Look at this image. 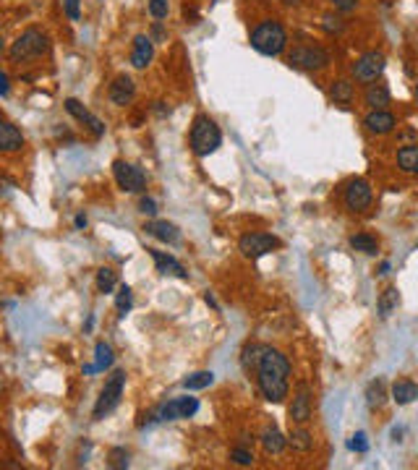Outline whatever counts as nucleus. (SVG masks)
I'll use <instances>...</instances> for the list:
<instances>
[{"mask_svg":"<svg viewBox=\"0 0 418 470\" xmlns=\"http://www.w3.org/2000/svg\"><path fill=\"white\" fill-rule=\"evenodd\" d=\"M290 360L285 358L280 350H272L264 347L256 366V381H259V390L264 394L267 403H283L290 392Z\"/></svg>","mask_w":418,"mask_h":470,"instance_id":"f257e3e1","label":"nucleus"},{"mask_svg":"<svg viewBox=\"0 0 418 470\" xmlns=\"http://www.w3.org/2000/svg\"><path fill=\"white\" fill-rule=\"evenodd\" d=\"M220 144H223V131H220V125H217L209 115H199L191 125L193 155H199V157L215 155L217 149H220Z\"/></svg>","mask_w":418,"mask_h":470,"instance_id":"f03ea898","label":"nucleus"},{"mask_svg":"<svg viewBox=\"0 0 418 470\" xmlns=\"http://www.w3.org/2000/svg\"><path fill=\"white\" fill-rule=\"evenodd\" d=\"M288 45V34H285L280 21H261L254 32H251V47L261 53V55H280Z\"/></svg>","mask_w":418,"mask_h":470,"instance_id":"7ed1b4c3","label":"nucleus"},{"mask_svg":"<svg viewBox=\"0 0 418 470\" xmlns=\"http://www.w3.org/2000/svg\"><path fill=\"white\" fill-rule=\"evenodd\" d=\"M47 50H50V37L32 26V29H26V32L16 37V42L8 47V58H11L13 63H21V60H32V58L45 55Z\"/></svg>","mask_w":418,"mask_h":470,"instance_id":"20e7f679","label":"nucleus"},{"mask_svg":"<svg viewBox=\"0 0 418 470\" xmlns=\"http://www.w3.org/2000/svg\"><path fill=\"white\" fill-rule=\"evenodd\" d=\"M123 387H125V374L123 371H115L113 376L107 379L105 390L100 392L97 397V405H94V418L102 421L105 415H110L121 405V397H123Z\"/></svg>","mask_w":418,"mask_h":470,"instance_id":"39448f33","label":"nucleus"},{"mask_svg":"<svg viewBox=\"0 0 418 470\" xmlns=\"http://www.w3.org/2000/svg\"><path fill=\"white\" fill-rule=\"evenodd\" d=\"M288 63L301 71H322L329 66V53L319 45H298L290 50Z\"/></svg>","mask_w":418,"mask_h":470,"instance_id":"423d86ee","label":"nucleus"},{"mask_svg":"<svg viewBox=\"0 0 418 470\" xmlns=\"http://www.w3.org/2000/svg\"><path fill=\"white\" fill-rule=\"evenodd\" d=\"M385 66H387L385 53L369 50V53H363V55L353 63V76H356V81H361V84H374L376 78L385 73Z\"/></svg>","mask_w":418,"mask_h":470,"instance_id":"0eeeda50","label":"nucleus"},{"mask_svg":"<svg viewBox=\"0 0 418 470\" xmlns=\"http://www.w3.org/2000/svg\"><path fill=\"white\" fill-rule=\"evenodd\" d=\"M113 178L118 183V189L128 191V193H139V191L147 189V175H144V170L131 165V162H123V159H118L113 165Z\"/></svg>","mask_w":418,"mask_h":470,"instance_id":"6e6552de","label":"nucleus"},{"mask_svg":"<svg viewBox=\"0 0 418 470\" xmlns=\"http://www.w3.org/2000/svg\"><path fill=\"white\" fill-rule=\"evenodd\" d=\"M238 248L246 259H261L275 248H280V241L270 233H249L238 241Z\"/></svg>","mask_w":418,"mask_h":470,"instance_id":"1a4fd4ad","label":"nucleus"},{"mask_svg":"<svg viewBox=\"0 0 418 470\" xmlns=\"http://www.w3.org/2000/svg\"><path fill=\"white\" fill-rule=\"evenodd\" d=\"M345 207L351 209V212H366L369 207H372V186L366 183L363 178H353L348 180V186H345Z\"/></svg>","mask_w":418,"mask_h":470,"instance_id":"9d476101","label":"nucleus"},{"mask_svg":"<svg viewBox=\"0 0 418 470\" xmlns=\"http://www.w3.org/2000/svg\"><path fill=\"white\" fill-rule=\"evenodd\" d=\"M196 410H199V400H196V397H178V400H170L168 405L159 408V421L191 418Z\"/></svg>","mask_w":418,"mask_h":470,"instance_id":"9b49d317","label":"nucleus"},{"mask_svg":"<svg viewBox=\"0 0 418 470\" xmlns=\"http://www.w3.org/2000/svg\"><path fill=\"white\" fill-rule=\"evenodd\" d=\"M290 421L298 426L311 421V390H308V384H298V390H295L293 405H290Z\"/></svg>","mask_w":418,"mask_h":470,"instance_id":"f8f14e48","label":"nucleus"},{"mask_svg":"<svg viewBox=\"0 0 418 470\" xmlns=\"http://www.w3.org/2000/svg\"><path fill=\"white\" fill-rule=\"evenodd\" d=\"M363 125H366V131H369V134L387 136V134H392V131H395L397 118L390 110H372L366 118H363Z\"/></svg>","mask_w":418,"mask_h":470,"instance_id":"ddd939ff","label":"nucleus"},{"mask_svg":"<svg viewBox=\"0 0 418 470\" xmlns=\"http://www.w3.org/2000/svg\"><path fill=\"white\" fill-rule=\"evenodd\" d=\"M66 110L71 112L76 121H81V123L87 125V128H89V131L97 136V139H100V136H105V125H102V121L97 118V115H92V112L87 110V107H84L79 100L68 97V100H66Z\"/></svg>","mask_w":418,"mask_h":470,"instance_id":"4468645a","label":"nucleus"},{"mask_svg":"<svg viewBox=\"0 0 418 470\" xmlns=\"http://www.w3.org/2000/svg\"><path fill=\"white\" fill-rule=\"evenodd\" d=\"M155 259V267L159 275H170V277H178V280H189V272L183 269V264L175 256H170L165 251H149Z\"/></svg>","mask_w":418,"mask_h":470,"instance_id":"2eb2a0df","label":"nucleus"},{"mask_svg":"<svg viewBox=\"0 0 418 470\" xmlns=\"http://www.w3.org/2000/svg\"><path fill=\"white\" fill-rule=\"evenodd\" d=\"M144 230H147L152 238L162 241V243H178V241H181V230L173 223H168V220H152V223L144 225Z\"/></svg>","mask_w":418,"mask_h":470,"instance_id":"dca6fc26","label":"nucleus"},{"mask_svg":"<svg viewBox=\"0 0 418 470\" xmlns=\"http://www.w3.org/2000/svg\"><path fill=\"white\" fill-rule=\"evenodd\" d=\"M24 146V136L21 131L11 123V121H3L0 123V149L6 155H13V152H21Z\"/></svg>","mask_w":418,"mask_h":470,"instance_id":"f3484780","label":"nucleus"},{"mask_svg":"<svg viewBox=\"0 0 418 470\" xmlns=\"http://www.w3.org/2000/svg\"><path fill=\"white\" fill-rule=\"evenodd\" d=\"M152 58H155L152 40L147 34H139L134 40V50H131V63H134V68H147L152 63Z\"/></svg>","mask_w":418,"mask_h":470,"instance_id":"a211bd4d","label":"nucleus"},{"mask_svg":"<svg viewBox=\"0 0 418 470\" xmlns=\"http://www.w3.org/2000/svg\"><path fill=\"white\" fill-rule=\"evenodd\" d=\"M107 94H110V102H113V105H121V107H123V105H128V102L134 100L136 84L128 76H118L113 84H110V92H107Z\"/></svg>","mask_w":418,"mask_h":470,"instance_id":"6ab92c4d","label":"nucleus"},{"mask_svg":"<svg viewBox=\"0 0 418 470\" xmlns=\"http://www.w3.org/2000/svg\"><path fill=\"white\" fill-rule=\"evenodd\" d=\"M390 89H387L385 84H369V89L363 94V102L372 107V110H385L387 105H390Z\"/></svg>","mask_w":418,"mask_h":470,"instance_id":"aec40b11","label":"nucleus"},{"mask_svg":"<svg viewBox=\"0 0 418 470\" xmlns=\"http://www.w3.org/2000/svg\"><path fill=\"white\" fill-rule=\"evenodd\" d=\"M418 397V384L410 379H400L392 384V400L397 405H410Z\"/></svg>","mask_w":418,"mask_h":470,"instance_id":"412c9836","label":"nucleus"},{"mask_svg":"<svg viewBox=\"0 0 418 470\" xmlns=\"http://www.w3.org/2000/svg\"><path fill=\"white\" fill-rule=\"evenodd\" d=\"M261 447L267 455H283V449L288 447V439L277 431V428H267L264 434H261Z\"/></svg>","mask_w":418,"mask_h":470,"instance_id":"4be33fe9","label":"nucleus"},{"mask_svg":"<svg viewBox=\"0 0 418 470\" xmlns=\"http://www.w3.org/2000/svg\"><path fill=\"white\" fill-rule=\"evenodd\" d=\"M288 444H290L295 452H311V449H314V437H311L308 428L298 426V428H293V431L288 434Z\"/></svg>","mask_w":418,"mask_h":470,"instance_id":"5701e85b","label":"nucleus"},{"mask_svg":"<svg viewBox=\"0 0 418 470\" xmlns=\"http://www.w3.org/2000/svg\"><path fill=\"white\" fill-rule=\"evenodd\" d=\"M397 165L408 175H418V146H403L397 149Z\"/></svg>","mask_w":418,"mask_h":470,"instance_id":"b1692460","label":"nucleus"},{"mask_svg":"<svg viewBox=\"0 0 418 470\" xmlns=\"http://www.w3.org/2000/svg\"><path fill=\"white\" fill-rule=\"evenodd\" d=\"M387 403V390H385V379H374L369 387H366V405L372 410H379L382 405Z\"/></svg>","mask_w":418,"mask_h":470,"instance_id":"393cba45","label":"nucleus"},{"mask_svg":"<svg viewBox=\"0 0 418 470\" xmlns=\"http://www.w3.org/2000/svg\"><path fill=\"white\" fill-rule=\"evenodd\" d=\"M329 94H332V100L340 102V105H348V102H353V84L348 78H338V81L332 84Z\"/></svg>","mask_w":418,"mask_h":470,"instance_id":"a878e982","label":"nucleus"},{"mask_svg":"<svg viewBox=\"0 0 418 470\" xmlns=\"http://www.w3.org/2000/svg\"><path fill=\"white\" fill-rule=\"evenodd\" d=\"M212 381H215V374H212V371H196V374L183 379V387H186V390H207Z\"/></svg>","mask_w":418,"mask_h":470,"instance_id":"bb28decb","label":"nucleus"},{"mask_svg":"<svg viewBox=\"0 0 418 470\" xmlns=\"http://www.w3.org/2000/svg\"><path fill=\"white\" fill-rule=\"evenodd\" d=\"M110 366H113V347L107 342H97V347H94V369L105 371Z\"/></svg>","mask_w":418,"mask_h":470,"instance_id":"cd10ccee","label":"nucleus"},{"mask_svg":"<svg viewBox=\"0 0 418 470\" xmlns=\"http://www.w3.org/2000/svg\"><path fill=\"white\" fill-rule=\"evenodd\" d=\"M351 248H356V251H361V254H369V256H374L376 251H379V243H376V238H372V235H353L351 238Z\"/></svg>","mask_w":418,"mask_h":470,"instance_id":"c85d7f7f","label":"nucleus"},{"mask_svg":"<svg viewBox=\"0 0 418 470\" xmlns=\"http://www.w3.org/2000/svg\"><path fill=\"white\" fill-rule=\"evenodd\" d=\"M397 301H400V295H397L395 288H387V290L382 293V298H379V313H382V316H390V313L397 308Z\"/></svg>","mask_w":418,"mask_h":470,"instance_id":"c756f323","label":"nucleus"},{"mask_svg":"<svg viewBox=\"0 0 418 470\" xmlns=\"http://www.w3.org/2000/svg\"><path fill=\"white\" fill-rule=\"evenodd\" d=\"M261 353H264V345H246V350H243V358H241L243 369H246V371L256 369V366H259Z\"/></svg>","mask_w":418,"mask_h":470,"instance_id":"7c9ffc66","label":"nucleus"},{"mask_svg":"<svg viewBox=\"0 0 418 470\" xmlns=\"http://www.w3.org/2000/svg\"><path fill=\"white\" fill-rule=\"evenodd\" d=\"M115 306H118L121 316H125V313L131 311V306H134V295H131V288H128V285H121V288H118V295H115Z\"/></svg>","mask_w":418,"mask_h":470,"instance_id":"2f4dec72","label":"nucleus"},{"mask_svg":"<svg viewBox=\"0 0 418 470\" xmlns=\"http://www.w3.org/2000/svg\"><path fill=\"white\" fill-rule=\"evenodd\" d=\"M113 288H115V272L107 267H102L100 272H97V290L113 293Z\"/></svg>","mask_w":418,"mask_h":470,"instance_id":"473e14b6","label":"nucleus"},{"mask_svg":"<svg viewBox=\"0 0 418 470\" xmlns=\"http://www.w3.org/2000/svg\"><path fill=\"white\" fill-rule=\"evenodd\" d=\"M322 29H324L327 34H340L342 29H345V24L340 21L338 16H332V13H324V16H322Z\"/></svg>","mask_w":418,"mask_h":470,"instance_id":"72a5a7b5","label":"nucleus"},{"mask_svg":"<svg viewBox=\"0 0 418 470\" xmlns=\"http://www.w3.org/2000/svg\"><path fill=\"white\" fill-rule=\"evenodd\" d=\"M149 11H152V16L157 19V21H162V19H168V0H149Z\"/></svg>","mask_w":418,"mask_h":470,"instance_id":"f704fd0d","label":"nucleus"},{"mask_svg":"<svg viewBox=\"0 0 418 470\" xmlns=\"http://www.w3.org/2000/svg\"><path fill=\"white\" fill-rule=\"evenodd\" d=\"M348 447H351L353 452L363 455V452H369V439H366V434H363V431H358V434H353V437H351Z\"/></svg>","mask_w":418,"mask_h":470,"instance_id":"c9c22d12","label":"nucleus"},{"mask_svg":"<svg viewBox=\"0 0 418 470\" xmlns=\"http://www.w3.org/2000/svg\"><path fill=\"white\" fill-rule=\"evenodd\" d=\"M230 460L238 462V465H251V462H254V455H251L246 447H236L233 452H230Z\"/></svg>","mask_w":418,"mask_h":470,"instance_id":"e433bc0d","label":"nucleus"},{"mask_svg":"<svg viewBox=\"0 0 418 470\" xmlns=\"http://www.w3.org/2000/svg\"><path fill=\"white\" fill-rule=\"evenodd\" d=\"M79 6H81V0H63V11H66V16L71 21H79L81 19Z\"/></svg>","mask_w":418,"mask_h":470,"instance_id":"4c0bfd02","label":"nucleus"},{"mask_svg":"<svg viewBox=\"0 0 418 470\" xmlns=\"http://www.w3.org/2000/svg\"><path fill=\"white\" fill-rule=\"evenodd\" d=\"M110 465L113 468H128V452L125 449H113L110 452Z\"/></svg>","mask_w":418,"mask_h":470,"instance_id":"58836bf2","label":"nucleus"},{"mask_svg":"<svg viewBox=\"0 0 418 470\" xmlns=\"http://www.w3.org/2000/svg\"><path fill=\"white\" fill-rule=\"evenodd\" d=\"M338 11H342V13H351V11H356L358 8V0H329Z\"/></svg>","mask_w":418,"mask_h":470,"instance_id":"ea45409f","label":"nucleus"},{"mask_svg":"<svg viewBox=\"0 0 418 470\" xmlns=\"http://www.w3.org/2000/svg\"><path fill=\"white\" fill-rule=\"evenodd\" d=\"M139 207H141V212H144V214H155V212H157V202H155V199H141V204H139Z\"/></svg>","mask_w":418,"mask_h":470,"instance_id":"a19ab883","label":"nucleus"},{"mask_svg":"<svg viewBox=\"0 0 418 470\" xmlns=\"http://www.w3.org/2000/svg\"><path fill=\"white\" fill-rule=\"evenodd\" d=\"M0 94L8 97V73H0Z\"/></svg>","mask_w":418,"mask_h":470,"instance_id":"79ce46f5","label":"nucleus"},{"mask_svg":"<svg viewBox=\"0 0 418 470\" xmlns=\"http://www.w3.org/2000/svg\"><path fill=\"white\" fill-rule=\"evenodd\" d=\"M76 227H87V217H84V214L76 217Z\"/></svg>","mask_w":418,"mask_h":470,"instance_id":"37998d69","label":"nucleus"},{"mask_svg":"<svg viewBox=\"0 0 418 470\" xmlns=\"http://www.w3.org/2000/svg\"><path fill=\"white\" fill-rule=\"evenodd\" d=\"M285 6H295V3H298V0H283Z\"/></svg>","mask_w":418,"mask_h":470,"instance_id":"c03bdc74","label":"nucleus"},{"mask_svg":"<svg viewBox=\"0 0 418 470\" xmlns=\"http://www.w3.org/2000/svg\"><path fill=\"white\" fill-rule=\"evenodd\" d=\"M416 102H418V84H416Z\"/></svg>","mask_w":418,"mask_h":470,"instance_id":"a18cd8bd","label":"nucleus"}]
</instances>
